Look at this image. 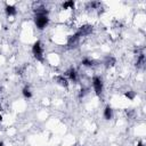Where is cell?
<instances>
[{
  "label": "cell",
  "mask_w": 146,
  "mask_h": 146,
  "mask_svg": "<svg viewBox=\"0 0 146 146\" xmlns=\"http://www.w3.org/2000/svg\"><path fill=\"white\" fill-rule=\"evenodd\" d=\"M34 22H35V25L39 30H43L48 25L49 18H48V16H35Z\"/></svg>",
  "instance_id": "obj_3"
},
{
  "label": "cell",
  "mask_w": 146,
  "mask_h": 146,
  "mask_svg": "<svg viewBox=\"0 0 146 146\" xmlns=\"http://www.w3.org/2000/svg\"><path fill=\"white\" fill-rule=\"evenodd\" d=\"M80 38H81V36H80L78 33H74L73 35L68 36V39H67V46H68V48H74V47H76V46L79 44Z\"/></svg>",
  "instance_id": "obj_4"
},
{
  "label": "cell",
  "mask_w": 146,
  "mask_h": 146,
  "mask_svg": "<svg viewBox=\"0 0 146 146\" xmlns=\"http://www.w3.org/2000/svg\"><path fill=\"white\" fill-rule=\"evenodd\" d=\"M137 146H144V144H143V143H141V141H139V143H138V145H137Z\"/></svg>",
  "instance_id": "obj_17"
},
{
  "label": "cell",
  "mask_w": 146,
  "mask_h": 146,
  "mask_svg": "<svg viewBox=\"0 0 146 146\" xmlns=\"http://www.w3.org/2000/svg\"><path fill=\"white\" fill-rule=\"evenodd\" d=\"M67 75H68L70 80L73 81V82H75V81L78 80V73H76V71H75L74 68H70V70L67 71Z\"/></svg>",
  "instance_id": "obj_8"
},
{
  "label": "cell",
  "mask_w": 146,
  "mask_h": 146,
  "mask_svg": "<svg viewBox=\"0 0 146 146\" xmlns=\"http://www.w3.org/2000/svg\"><path fill=\"white\" fill-rule=\"evenodd\" d=\"M91 32H92V26L91 25H82L76 33L80 36H84V35H89Z\"/></svg>",
  "instance_id": "obj_5"
},
{
  "label": "cell",
  "mask_w": 146,
  "mask_h": 146,
  "mask_svg": "<svg viewBox=\"0 0 146 146\" xmlns=\"http://www.w3.org/2000/svg\"><path fill=\"white\" fill-rule=\"evenodd\" d=\"M32 52L34 55V57L39 60V62H43V50H42V46L40 41L34 42L33 47H32Z\"/></svg>",
  "instance_id": "obj_1"
},
{
  "label": "cell",
  "mask_w": 146,
  "mask_h": 146,
  "mask_svg": "<svg viewBox=\"0 0 146 146\" xmlns=\"http://www.w3.org/2000/svg\"><path fill=\"white\" fill-rule=\"evenodd\" d=\"M54 80L59 84V86H62V87H68V82H67V79L66 78H64L63 75H57V76H55L54 78Z\"/></svg>",
  "instance_id": "obj_6"
},
{
  "label": "cell",
  "mask_w": 146,
  "mask_h": 146,
  "mask_svg": "<svg viewBox=\"0 0 146 146\" xmlns=\"http://www.w3.org/2000/svg\"><path fill=\"white\" fill-rule=\"evenodd\" d=\"M82 65L83 66H87V67H91L95 65V60L90 59V58H83L82 59Z\"/></svg>",
  "instance_id": "obj_12"
},
{
  "label": "cell",
  "mask_w": 146,
  "mask_h": 146,
  "mask_svg": "<svg viewBox=\"0 0 146 146\" xmlns=\"http://www.w3.org/2000/svg\"><path fill=\"white\" fill-rule=\"evenodd\" d=\"M86 92H87V90L86 89H81V91H80V94H79V97L81 98V97H83L84 95H86Z\"/></svg>",
  "instance_id": "obj_16"
},
{
  "label": "cell",
  "mask_w": 146,
  "mask_h": 146,
  "mask_svg": "<svg viewBox=\"0 0 146 146\" xmlns=\"http://www.w3.org/2000/svg\"><path fill=\"white\" fill-rule=\"evenodd\" d=\"M22 92H23V96H24L25 98H31V97H32V92L30 91V88H29L27 86L23 89V91H22Z\"/></svg>",
  "instance_id": "obj_13"
},
{
  "label": "cell",
  "mask_w": 146,
  "mask_h": 146,
  "mask_svg": "<svg viewBox=\"0 0 146 146\" xmlns=\"http://www.w3.org/2000/svg\"><path fill=\"white\" fill-rule=\"evenodd\" d=\"M63 8L64 9H67V8H74V1L73 0H68V1H66V2H64L63 3Z\"/></svg>",
  "instance_id": "obj_14"
},
{
  "label": "cell",
  "mask_w": 146,
  "mask_h": 146,
  "mask_svg": "<svg viewBox=\"0 0 146 146\" xmlns=\"http://www.w3.org/2000/svg\"><path fill=\"white\" fill-rule=\"evenodd\" d=\"M1 121H2V115L0 114V122H1Z\"/></svg>",
  "instance_id": "obj_18"
},
{
  "label": "cell",
  "mask_w": 146,
  "mask_h": 146,
  "mask_svg": "<svg viewBox=\"0 0 146 146\" xmlns=\"http://www.w3.org/2000/svg\"><path fill=\"white\" fill-rule=\"evenodd\" d=\"M124 95H125V97H127L128 99H131V100L136 97V92H135V91H127Z\"/></svg>",
  "instance_id": "obj_15"
},
{
  "label": "cell",
  "mask_w": 146,
  "mask_h": 146,
  "mask_svg": "<svg viewBox=\"0 0 146 146\" xmlns=\"http://www.w3.org/2000/svg\"><path fill=\"white\" fill-rule=\"evenodd\" d=\"M5 10H6V13H7L8 16H15L16 13H17L16 8L14 6H10V5H6V9Z\"/></svg>",
  "instance_id": "obj_9"
},
{
  "label": "cell",
  "mask_w": 146,
  "mask_h": 146,
  "mask_svg": "<svg viewBox=\"0 0 146 146\" xmlns=\"http://www.w3.org/2000/svg\"><path fill=\"white\" fill-rule=\"evenodd\" d=\"M115 58L114 57H112V56H107L106 58H105V60H104V64H105V66L106 67H111V66H113L114 64H115Z\"/></svg>",
  "instance_id": "obj_10"
},
{
  "label": "cell",
  "mask_w": 146,
  "mask_h": 146,
  "mask_svg": "<svg viewBox=\"0 0 146 146\" xmlns=\"http://www.w3.org/2000/svg\"><path fill=\"white\" fill-rule=\"evenodd\" d=\"M145 62H146L145 55H144V54H140V55L138 56V58H137V64H136V66H137V67H143L144 64H145Z\"/></svg>",
  "instance_id": "obj_11"
},
{
  "label": "cell",
  "mask_w": 146,
  "mask_h": 146,
  "mask_svg": "<svg viewBox=\"0 0 146 146\" xmlns=\"http://www.w3.org/2000/svg\"><path fill=\"white\" fill-rule=\"evenodd\" d=\"M92 87H94V90H95L96 95L100 96L102 92H103V81L99 76H94L92 78Z\"/></svg>",
  "instance_id": "obj_2"
},
{
  "label": "cell",
  "mask_w": 146,
  "mask_h": 146,
  "mask_svg": "<svg viewBox=\"0 0 146 146\" xmlns=\"http://www.w3.org/2000/svg\"><path fill=\"white\" fill-rule=\"evenodd\" d=\"M104 117H105V120H111L113 117V110L110 105H107L104 110Z\"/></svg>",
  "instance_id": "obj_7"
},
{
  "label": "cell",
  "mask_w": 146,
  "mask_h": 146,
  "mask_svg": "<svg viewBox=\"0 0 146 146\" xmlns=\"http://www.w3.org/2000/svg\"><path fill=\"white\" fill-rule=\"evenodd\" d=\"M0 146H5V145H3V143H2V141H0Z\"/></svg>",
  "instance_id": "obj_19"
}]
</instances>
